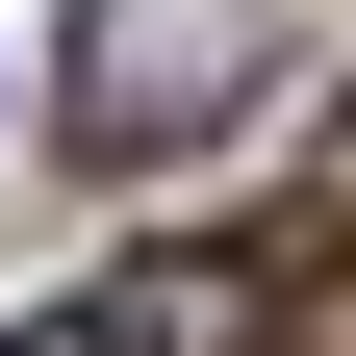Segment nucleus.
<instances>
[{
  "mask_svg": "<svg viewBox=\"0 0 356 356\" xmlns=\"http://www.w3.org/2000/svg\"><path fill=\"white\" fill-rule=\"evenodd\" d=\"M280 76H305V0H76L51 127H76V178H153V153H204L229 102H280Z\"/></svg>",
  "mask_w": 356,
  "mask_h": 356,
  "instance_id": "obj_1",
  "label": "nucleus"
},
{
  "mask_svg": "<svg viewBox=\"0 0 356 356\" xmlns=\"http://www.w3.org/2000/svg\"><path fill=\"white\" fill-rule=\"evenodd\" d=\"M280 305H305V280H280V254L229 229V254H153V280L102 305V356H254V331H280Z\"/></svg>",
  "mask_w": 356,
  "mask_h": 356,
  "instance_id": "obj_2",
  "label": "nucleus"
},
{
  "mask_svg": "<svg viewBox=\"0 0 356 356\" xmlns=\"http://www.w3.org/2000/svg\"><path fill=\"white\" fill-rule=\"evenodd\" d=\"M254 254H280V280H305V254H356V102H331V178H305V204H280Z\"/></svg>",
  "mask_w": 356,
  "mask_h": 356,
  "instance_id": "obj_3",
  "label": "nucleus"
},
{
  "mask_svg": "<svg viewBox=\"0 0 356 356\" xmlns=\"http://www.w3.org/2000/svg\"><path fill=\"white\" fill-rule=\"evenodd\" d=\"M0 356H102V305H51V331H0Z\"/></svg>",
  "mask_w": 356,
  "mask_h": 356,
  "instance_id": "obj_4",
  "label": "nucleus"
}]
</instances>
